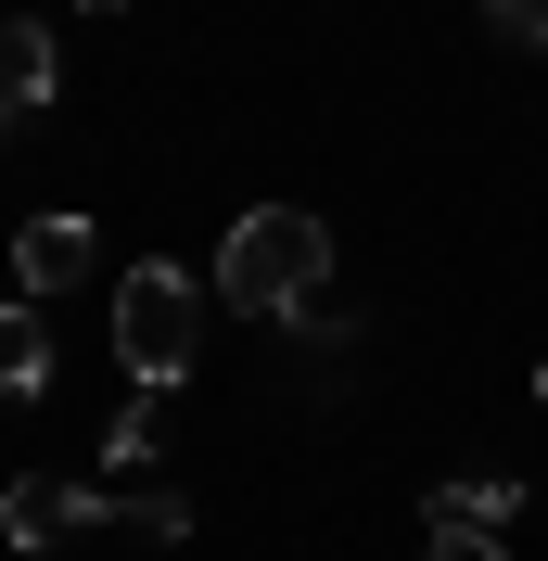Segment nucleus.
Returning a JSON list of instances; mask_svg holds the SVG:
<instances>
[{
	"instance_id": "1",
	"label": "nucleus",
	"mask_w": 548,
	"mask_h": 561,
	"mask_svg": "<svg viewBox=\"0 0 548 561\" xmlns=\"http://www.w3.org/2000/svg\"><path fill=\"white\" fill-rule=\"evenodd\" d=\"M217 307L230 319H294L332 307V230H319L307 205H242L230 243H217Z\"/></svg>"
},
{
	"instance_id": "2",
	"label": "nucleus",
	"mask_w": 548,
	"mask_h": 561,
	"mask_svg": "<svg viewBox=\"0 0 548 561\" xmlns=\"http://www.w3.org/2000/svg\"><path fill=\"white\" fill-rule=\"evenodd\" d=\"M115 370L153 396H179L192 370H205V280L167 268V255H140V268H115Z\"/></svg>"
},
{
	"instance_id": "3",
	"label": "nucleus",
	"mask_w": 548,
	"mask_h": 561,
	"mask_svg": "<svg viewBox=\"0 0 548 561\" xmlns=\"http://www.w3.org/2000/svg\"><path fill=\"white\" fill-rule=\"evenodd\" d=\"M0 280H13V294H26V307H52V294H77V280H103V230H90V217H26V230H13V255H0Z\"/></svg>"
},
{
	"instance_id": "4",
	"label": "nucleus",
	"mask_w": 548,
	"mask_h": 561,
	"mask_svg": "<svg viewBox=\"0 0 548 561\" xmlns=\"http://www.w3.org/2000/svg\"><path fill=\"white\" fill-rule=\"evenodd\" d=\"M103 524V485H65V472H26L0 485V549H65V536Z\"/></svg>"
},
{
	"instance_id": "5",
	"label": "nucleus",
	"mask_w": 548,
	"mask_h": 561,
	"mask_svg": "<svg viewBox=\"0 0 548 561\" xmlns=\"http://www.w3.org/2000/svg\"><path fill=\"white\" fill-rule=\"evenodd\" d=\"M52 90H65V51H52V26H38V13H13V26H0V140L26 128Z\"/></svg>"
},
{
	"instance_id": "6",
	"label": "nucleus",
	"mask_w": 548,
	"mask_h": 561,
	"mask_svg": "<svg viewBox=\"0 0 548 561\" xmlns=\"http://www.w3.org/2000/svg\"><path fill=\"white\" fill-rule=\"evenodd\" d=\"M421 524H434V536H511L523 524V485H511V472H434Z\"/></svg>"
},
{
	"instance_id": "7",
	"label": "nucleus",
	"mask_w": 548,
	"mask_h": 561,
	"mask_svg": "<svg viewBox=\"0 0 548 561\" xmlns=\"http://www.w3.org/2000/svg\"><path fill=\"white\" fill-rule=\"evenodd\" d=\"M153 459H167V396L128 383V409L103 421V485H128V472H153Z\"/></svg>"
},
{
	"instance_id": "8",
	"label": "nucleus",
	"mask_w": 548,
	"mask_h": 561,
	"mask_svg": "<svg viewBox=\"0 0 548 561\" xmlns=\"http://www.w3.org/2000/svg\"><path fill=\"white\" fill-rule=\"evenodd\" d=\"M90 536H140V549H192V497H167V485H103V524Z\"/></svg>"
},
{
	"instance_id": "9",
	"label": "nucleus",
	"mask_w": 548,
	"mask_h": 561,
	"mask_svg": "<svg viewBox=\"0 0 548 561\" xmlns=\"http://www.w3.org/2000/svg\"><path fill=\"white\" fill-rule=\"evenodd\" d=\"M0 396H52V319L26 294H0Z\"/></svg>"
},
{
	"instance_id": "10",
	"label": "nucleus",
	"mask_w": 548,
	"mask_h": 561,
	"mask_svg": "<svg viewBox=\"0 0 548 561\" xmlns=\"http://www.w3.org/2000/svg\"><path fill=\"white\" fill-rule=\"evenodd\" d=\"M409 561H511V536H434V549H409Z\"/></svg>"
},
{
	"instance_id": "11",
	"label": "nucleus",
	"mask_w": 548,
	"mask_h": 561,
	"mask_svg": "<svg viewBox=\"0 0 548 561\" xmlns=\"http://www.w3.org/2000/svg\"><path fill=\"white\" fill-rule=\"evenodd\" d=\"M511 38H523V51H548V0H523V13H511Z\"/></svg>"
},
{
	"instance_id": "12",
	"label": "nucleus",
	"mask_w": 548,
	"mask_h": 561,
	"mask_svg": "<svg viewBox=\"0 0 548 561\" xmlns=\"http://www.w3.org/2000/svg\"><path fill=\"white\" fill-rule=\"evenodd\" d=\"M484 13H498V26H511V13H523V0H484Z\"/></svg>"
},
{
	"instance_id": "13",
	"label": "nucleus",
	"mask_w": 548,
	"mask_h": 561,
	"mask_svg": "<svg viewBox=\"0 0 548 561\" xmlns=\"http://www.w3.org/2000/svg\"><path fill=\"white\" fill-rule=\"evenodd\" d=\"M536 396H548V357H536Z\"/></svg>"
},
{
	"instance_id": "14",
	"label": "nucleus",
	"mask_w": 548,
	"mask_h": 561,
	"mask_svg": "<svg viewBox=\"0 0 548 561\" xmlns=\"http://www.w3.org/2000/svg\"><path fill=\"white\" fill-rule=\"evenodd\" d=\"M90 13H115V0H90Z\"/></svg>"
}]
</instances>
